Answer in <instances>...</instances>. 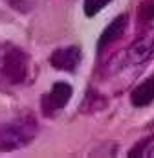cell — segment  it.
I'll list each match as a JSON object with an SVG mask.
<instances>
[{"instance_id": "cell-3", "label": "cell", "mask_w": 154, "mask_h": 158, "mask_svg": "<svg viewBox=\"0 0 154 158\" xmlns=\"http://www.w3.org/2000/svg\"><path fill=\"white\" fill-rule=\"evenodd\" d=\"M70 98H72V86L68 83H64V81H59V83L53 85L51 92L48 96H44L42 109H44L46 114H50L53 110H59V109L66 107V103L70 101Z\"/></svg>"}, {"instance_id": "cell-4", "label": "cell", "mask_w": 154, "mask_h": 158, "mask_svg": "<svg viewBox=\"0 0 154 158\" xmlns=\"http://www.w3.org/2000/svg\"><path fill=\"white\" fill-rule=\"evenodd\" d=\"M154 57V31L140 37L132 42V46L128 48V61L134 64L145 63Z\"/></svg>"}, {"instance_id": "cell-9", "label": "cell", "mask_w": 154, "mask_h": 158, "mask_svg": "<svg viewBox=\"0 0 154 158\" xmlns=\"http://www.w3.org/2000/svg\"><path fill=\"white\" fill-rule=\"evenodd\" d=\"M145 13H147V17H149V19H154V2L147 7V11H145Z\"/></svg>"}, {"instance_id": "cell-6", "label": "cell", "mask_w": 154, "mask_h": 158, "mask_svg": "<svg viewBox=\"0 0 154 158\" xmlns=\"http://www.w3.org/2000/svg\"><path fill=\"white\" fill-rule=\"evenodd\" d=\"M130 101L134 107H147L154 101V77L145 79L141 85L134 88L130 94Z\"/></svg>"}, {"instance_id": "cell-1", "label": "cell", "mask_w": 154, "mask_h": 158, "mask_svg": "<svg viewBox=\"0 0 154 158\" xmlns=\"http://www.w3.org/2000/svg\"><path fill=\"white\" fill-rule=\"evenodd\" d=\"M35 132H37V123L30 116L17 118L0 125V151H13L30 143Z\"/></svg>"}, {"instance_id": "cell-10", "label": "cell", "mask_w": 154, "mask_h": 158, "mask_svg": "<svg viewBox=\"0 0 154 158\" xmlns=\"http://www.w3.org/2000/svg\"><path fill=\"white\" fill-rule=\"evenodd\" d=\"M143 155H147V156H149V158H154V145H152V147H151V149H147V151H145Z\"/></svg>"}, {"instance_id": "cell-8", "label": "cell", "mask_w": 154, "mask_h": 158, "mask_svg": "<svg viewBox=\"0 0 154 158\" xmlns=\"http://www.w3.org/2000/svg\"><path fill=\"white\" fill-rule=\"evenodd\" d=\"M110 0H84V15L86 17H94V15H97L107 4H108Z\"/></svg>"}, {"instance_id": "cell-7", "label": "cell", "mask_w": 154, "mask_h": 158, "mask_svg": "<svg viewBox=\"0 0 154 158\" xmlns=\"http://www.w3.org/2000/svg\"><path fill=\"white\" fill-rule=\"evenodd\" d=\"M127 22H128V17H127V15L116 17L114 20L108 24V28L103 31V35H101V39H99V48H105V46L110 44L112 40L119 39V37L123 35L125 28H127Z\"/></svg>"}, {"instance_id": "cell-5", "label": "cell", "mask_w": 154, "mask_h": 158, "mask_svg": "<svg viewBox=\"0 0 154 158\" xmlns=\"http://www.w3.org/2000/svg\"><path fill=\"white\" fill-rule=\"evenodd\" d=\"M81 61V50L77 46H68V48H63V50H57L51 53L50 57V63L53 68L57 70H66V72H72L75 70V66Z\"/></svg>"}, {"instance_id": "cell-2", "label": "cell", "mask_w": 154, "mask_h": 158, "mask_svg": "<svg viewBox=\"0 0 154 158\" xmlns=\"http://www.w3.org/2000/svg\"><path fill=\"white\" fill-rule=\"evenodd\" d=\"M2 74L13 85H18L26 79L28 74V55L18 50V48H11L2 61Z\"/></svg>"}]
</instances>
